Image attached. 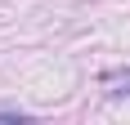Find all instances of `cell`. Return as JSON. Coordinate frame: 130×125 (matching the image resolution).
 Wrapping results in <instances>:
<instances>
[{
    "label": "cell",
    "mask_w": 130,
    "mask_h": 125,
    "mask_svg": "<svg viewBox=\"0 0 130 125\" xmlns=\"http://www.w3.org/2000/svg\"><path fill=\"white\" fill-rule=\"evenodd\" d=\"M0 121H18V125H23V121H31V112H18V107H0Z\"/></svg>",
    "instance_id": "cell-1"
}]
</instances>
